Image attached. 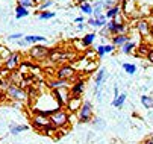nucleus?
Segmentation results:
<instances>
[{"mask_svg":"<svg viewBox=\"0 0 153 144\" xmlns=\"http://www.w3.org/2000/svg\"><path fill=\"white\" fill-rule=\"evenodd\" d=\"M76 115H77V120H79L80 123H90V121L93 120V115H94L93 103H91L90 100L82 102V105H80V108L77 109Z\"/></svg>","mask_w":153,"mask_h":144,"instance_id":"obj_1","label":"nucleus"},{"mask_svg":"<svg viewBox=\"0 0 153 144\" xmlns=\"http://www.w3.org/2000/svg\"><path fill=\"white\" fill-rule=\"evenodd\" d=\"M49 118H50V125L55 129H62V128L68 126V114L65 111H62V108L55 111L52 115H49Z\"/></svg>","mask_w":153,"mask_h":144,"instance_id":"obj_2","label":"nucleus"},{"mask_svg":"<svg viewBox=\"0 0 153 144\" xmlns=\"http://www.w3.org/2000/svg\"><path fill=\"white\" fill-rule=\"evenodd\" d=\"M8 97L11 100H15V102H26L29 99L27 96V91L25 88H21V87H17V85H9L8 87V91H6Z\"/></svg>","mask_w":153,"mask_h":144,"instance_id":"obj_3","label":"nucleus"},{"mask_svg":"<svg viewBox=\"0 0 153 144\" xmlns=\"http://www.w3.org/2000/svg\"><path fill=\"white\" fill-rule=\"evenodd\" d=\"M106 79H108V70L106 68H100L96 73V77H94V93H96L99 102L102 100V87H103Z\"/></svg>","mask_w":153,"mask_h":144,"instance_id":"obj_4","label":"nucleus"},{"mask_svg":"<svg viewBox=\"0 0 153 144\" xmlns=\"http://www.w3.org/2000/svg\"><path fill=\"white\" fill-rule=\"evenodd\" d=\"M52 96L55 97V100L58 102V105L62 108V106H67L68 100L71 97L70 94V88H56V90H52Z\"/></svg>","mask_w":153,"mask_h":144,"instance_id":"obj_5","label":"nucleus"},{"mask_svg":"<svg viewBox=\"0 0 153 144\" xmlns=\"http://www.w3.org/2000/svg\"><path fill=\"white\" fill-rule=\"evenodd\" d=\"M56 77L73 82L76 79V68L73 65H62L56 70Z\"/></svg>","mask_w":153,"mask_h":144,"instance_id":"obj_6","label":"nucleus"},{"mask_svg":"<svg viewBox=\"0 0 153 144\" xmlns=\"http://www.w3.org/2000/svg\"><path fill=\"white\" fill-rule=\"evenodd\" d=\"M32 126L36 129V131H41L44 132L49 126H50V118L47 115H41V114H35L32 117Z\"/></svg>","mask_w":153,"mask_h":144,"instance_id":"obj_7","label":"nucleus"},{"mask_svg":"<svg viewBox=\"0 0 153 144\" xmlns=\"http://www.w3.org/2000/svg\"><path fill=\"white\" fill-rule=\"evenodd\" d=\"M20 64H21V55H20L18 52H11L9 56L3 61V67H5L8 71L15 70Z\"/></svg>","mask_w":153,"mask_h":144,"instance_id":"obj_8","label":"nucleus"},{"mask_svg":"<svg viewBox=\"0 0 153 144\" xmlns=\"http://www.w3.org/2000/svg\"><path fill=\"white\" fill-rule=\"evenodd\" d=\"M105 27L108 29V32H109V35H117V33H127V26H126V23L124 24H118L115 20H108L106 22V24H105Z\"/></svg>","mask_w":153,"mask_h":144,"instance_id":"obj_9","label":"nucleus"},{"mask_svg":"<svg viewBox=\"0 0 153 144\" xmlns=\"http://www.w3.org/2000/svg\"><path fill=\"white\" fill-rule=\"evenodd\" d=\"M49 53H50V50L44 46H41V44H33V47L29 50V55L33 59H44V58L49 56Z\"/></svg>","mask_w":153,"mask_h":144,"instance_id":"obj_10","label":"nucleus"},{"mask_svg":"<svg viewBox=\"0 0 153 144\" xmlns=\"http://www.w3.org/2000/svg\"><path fill=\"white\" fill-rule=\"evenodd\" d=\"M83 91H85V80H82L80 77H76L70 85V94L80 97L83 94Z\"/></svg>","mask_w":153,"mask_h":144,"instance_id":"obj_11","label":"nucleus"},{"mask_svg":"<svg viewBox=\"0 0 153 144\" xmlns=\"http://www.w3.org/2000/svg\"><path fill=\"white\" fill-rule=\"evenodd\" d=\"M49 58H50V61H53V62H67L68 58H71V56L68 53H62L58 49H52L50 53H49Z\"/></svg>","mask_w":153,"mask_h":144,"instance_id":"obj_12","label":"nucleus"},{"mask_svg":"<svg viewBox=\"0 0 153 144\" xmlns=\"http://www.w3.org/2000/svg\"><path fill=\"white\" fill-rule=\"evenodd\" d=\"M106 22H108V18H106V15L103 12V14H100L97 17H90L86 23H88V26H91V27H103L106 24Z\"/></svg>","mask_w":153,"mask_h":144,"instance_id":"obj_13","label":"nucleus"},{"mask_svg":"<svg viewBox=\"0 0 153 144\" xmlns=\"http://www.w3.org/2000/svg\"><path fill=\"white\" fill-rule=\"evenodd\" d=\"M80 105H82V99L77 97V96H71L70 100H68V103H67V109L70 111V114H71V112L76 114L77 109L80 108Z\"/></svg>","mask_w":153,"mask_h":144,"instance_id":"obj_14","label":"nucleus"},{"mask_svg":"<svg viewBox=\"0 0 153 144\" xmlns=\"http://www.w3.org/2000/svg\"><path fill=\"white\" fill-rule=\"evenodd\" d=\"M137 30L141 36H149L150 33V24L147 20H138V23H137Z\"/></svg>","mask_w":153,"mask_h":144,"instance_id":"obj_15","label":"nucleus"},{"mask_svg":"<svg viewBox=\"0 0 153 144\" xmlns=\"http://www.w3.org/2000/svg\"><path fill=\"white\" fill-rule=\"evenodd\" d=\"M114 50H115V46L114 44H100V46L96 47V53H97L99 58H102V56H105L108 53H112Z\"/></svg>","mask_w":153,"mask_h":144,"instance_id":"obj_16","label":"nucleus"},{"mask_svg":"<svg viewBox=\"0 0 153 144\" xmlns=\"http://www.w3.org/2000/svg\"><path fill=\"white\" fill-rule=\"evenodd\" d=\"M23 39L26 41L27 44H42V43L47 41V38L42 36V35H25Z\"/></svg>","mask_w":153,"mask_h":144,"instance_id":"obj_17","label":"nucleus"},{"mask_svg":"<svg viewBox=\"0 0 153 144\" xmlns=\"http://www.w3.org/2000/svg\"><path fill=\"white\" fill-rule=\"evenodd\" d=\"M112 44L115 47H121L124 43H127V41L130 39V36L127 33H117V35H112Z\"/></svg>","mask_w":153,"mask_h":144,"instance_id":"obj_18","label":"nucleus"},{"mask_svg":"<svg viewBox=\"0 0 153 144\" xmlns=\"http://www.w3.org/2000/svg\"><path fill=\"white\" fill-rule=\"evenodd\" d=\"M49 87L52 90H56V88H70V80H65V79H53L49 82Z\"/></svg>","mask_w":153,"mask_h":144,"instance_id":"obj_19","label":"nucleus"},{"mask_svg":"<svg viewBox=\"0 0 153 144\" xmlns=\"http://www.w3.org/2000/svg\"><path fill=\"white\" fill-rule=\"evenodd\" d=\"M120 14H123V12H121V6H120V3H115L112 8L106 9V12H105V15H106L108 20H112V18H115V17L120 15Z\"/></svg>","mask_w":153,"mask_h":144,"instance_id":"obj_20","label":"nucleus"},{"mask_svg":"<svg viewBox=\"0 0 153 144\" xmlns=\"http://www.w3.org/2000/svg\"><path fill=\"white\" fill-rule=\"evenodd\" d=\"M96 38H97L96 32H90V33H85V35L82 36V39H80V43L83 44V47H90L91 44H94Z\"/></svg>","mask_w":153,"mask_h":144,"instance_id":"obj_21","label":"nucleus"},{"mask_svg":"<svg viewBox=\"0 0 153 144\" xmlns=\"http://www.w3.org/2000/svg\"><path fill=\"white\" fill-rule=\"evenodd\" d=\"M135 49H137V44L134 43L132 39H129L127 43H124V44L120 47L121 53H124V55H130V53H134V52H135Z\"/></svg>","mask_w":153,"mask_h":144,"instance_id":"obj_22","label":"nucleus"},{"mask_svg":"<svg viewBox=\"0 0 153 144\" xmlns=\"http://www.w3.org/2000/svg\"><path fill=\"white\" fill-rule=\"evenodd\" d=\"M29 129L27 125H11L9 126V134L12 135H20L21 132H26Z\"/></svg>","mask_w":153,"mask_h":144,"instance_id":"obj_23","label":"nucleus"},{"mask_svg":"<svg viewBox=\"0 0 153 144\" xmlns=\"http://www.w3.org/2000/svg\"><path fill=\"white\" fill-rule=\"evenodd\" d=\"M126 97H127V96H126L124 93H123V94H118L117 97H114V100H112V106H114V108H118V109L123 108L124 103H126Z\"/></svg>","mask_w":153,"mask_h":144,"instance_id":"obj_24","label":"nucleus"},{"mask_svg":"<svg viewBox=\"0 0 153 144\" xmlns=\"http://www.w3.org/2000/svg\"><path fill=\"white\" fill-rule=\"evenodd\" d=\"M29 14H30V11H29L27 8L17 5V8H15V18H17V20H21V18H25V17H27Z\"/></svg>","mask_w":153,"mask_h":144,"instance_id":"obj_25","label":"nucleus"},{"mask_svg":"<svg viewBox=\"0 0 153 144\" xmlns=\"http://www.w3.org/2000/svg\"><path fill=\"white\" fill-rule=\"evenodd\" d=\"M93 5V17H97L100 14H103V3H102V0H94V3Z\"/></svg>","mask_w":153,"mask_h":144,"instance_id":"obj_26","label":"nucleus"},{"mask_svg":"<svg viewBox=\"0 0 153 144\" xmlns=\"http://www.w3.org/2000/svg\"><path fill=\"white\" fill-rule=\"evenodd\" d=\"M77 6H79V9H80V12H82V14H85V15H90V17H93V5H91L90 2L80 3V5H77Z\"/></svg>","mask_w":153,"mask_h":144,"instance_id":"obj_27","label":"nucleus"},{"mask_svg":"<svg viewBox=\"0 0 153 144\" xmlns=\"http://www.w3.org/2000/svg\"><path fill=\"white\" fill-rule=\"evenodd\" d=\"M17 5L20 6H25L27 9H36V5H38V0H17Z\"/></svg>","mask_w":153,"mask_h":144,"instance_id":"obj_28","label":"nucleus"},{"mask_svg":"<svg viewBox=\"0 0 153 144\" xmlns=\"http://www.w3.org/2000/svg\"><path fill=\"white\" fill-rule=\"evenodd\" d=\"M53 0H41V2L36 5V11L41 12V11H47L50 6H53Z\"/></svg>","mask_w":153,"mask_h":144,"instance_id":"obj_29","label":"nucleus"},{"mask_svg":"<svg viewBox=\"0 0 153 144\" xmlns=\"http://www.w3.org/2000/svg\"><path fill=\"white\" fill-rule=\"evenodd\" d=\"M141 103L146 109H152L153 108V97H150L147 94H143L141 96Z\"/></svg>","mask_w":153,"mask_h":144,"instance_id":"obj_30","label":"nucleus"},{"mask_svg":"<svg viewBox=\"0 0 153 144\" xmlns=\"http://www.w3.org/2000/svg\"><path fill=\"white\" fill-rule=\"evenodd\" d=\"M121 67H123V70H124V71H126V73H127L129 76H132V74H135V73H137V65H135V64H130V62H124V64H123Z\"/></svg>","mask_w":153,"mask_h":144,"instance_id":"obj_31","label":"nucleus"},{"mask_svg":"<svg viewBox=\"0 0 153 144\" xmlns=\"http://www.w3.org/2000/svg\"><path fill=\"white\" fill-rule=\"evenodd\" d=\"M55 12H50V11H41L38 12V18L39 20H50V18H55Z\"/></svg>","mask_w":153,"mask_h":144,"instance_id":"obj_32","label":"nucleus"},{"mask_svg":"<svg viewBox=\"0 0 153 144\" xmlns=\"http://www.w3.org/2000/svg\"><path fill=\"white\" fill-rule=\"evenodd\" d=\"M102 3H103V9H109V8H112L115 3H117V0H102Z\"/></svg>","mask_w":153,"mask_h":144,"instance_id":"obj_33","label":"nucleus"},{"mask_svg":"<svg viewBox=\"0 0 153 144\" xmlns=\"http://www.w3.org/2000/svg\"><path fill=\"white\" fill-rule=\"evenodd\" d=\"M147 52H149L147 44H141V46H140V49H138V55H140V56H146V55H147Z\"/></svg>","mask_w":153,"mask_h":144,"instance_id":"obj_34","label":"nucleus"},{"mask_svg":"<svg viewBox=\"0 0 153 144\" xmlns=\"http://www.w3.org/2000/svg\"><path fill=\"white\" fill-rule=\"evenodd\" d=\"M23 36H25V35L21 33V32H20V33H11V35L8 36V39H9V41H18V39L23 38Z\"/></svg>","mask_w":153,"mask_h":144,"instance_id":"obj_35","label":"nucleus"},{"mask_svg":"<svg viewBox=\"0 0 153 144\" xmlns=\"http://www.w3.org/2000/svg\"><path fill=\"white\" fill-rule=\"evenodd\" d=\"M146 58H147V61H149L150 64H153V47H152V49H149V52H147Z\"/></svg>","mask_w":153,"mask_h":144,"instance_id":"obj_36","label":"nucleus"},{"mask_svg":"<svg viewBox=\"0 0 153 144\" xmlns=\"http://www.w3.org/2000/svg\"><path fill=\"white\" fill-rule=\"evenodd\" d=\"M93 123H94V125H96L97 128H100V129H102V128H105V123H103V120H102V118H94V121H93Z\"/></svg>","mask_w":153,"mask_h":144,"instance_id":"obj_37","label":"nucleus"},{"mask_svg":"<svg viewBox=\"0 0 153 144\" xmlns=\"http://www.w3.org/2000/svg\"><path fill=\"white\" fill-rule=\"evenodd\" d=\"M143 144H153V137H149L143 141Z\"/></svg>","mask_w":153,"mask_h":144,"instance_id":"obj_38","label":"nucleus"},{"mask_svg":"<svg viewBox=\"0 0 153 144\" xmlns=\"http://www.w3.org/2000/svg\"><path fill=\"white\" fill-rule=\"evenodd\" d=\"M74 23H85V18H83V15H80V17H77V18L74 20Z\"/></svg>","mask_w":153,"mask_h":144,"instance_id":"obj_39","label":"nucleus"},{"mask_svg":"<svg viewBox=\"0 0 153 144\" xmlns=\"http://www.w3.org/2000/svg\"><path fill=\"white\" fill-rule=\"evenodd\" d=\"M76 29H77V30H85V24H83V23H82V24L79 23V24L76 26Z\"/></svg>","mask_w":153,"mask_h":144,"instance_id":"obj_40","label":"nucleus"},{"mask_svg":"<svg viewBox=\"0 0 153 144\" xmlns=\"http://www.w3.org/2000/svg\"><path fill=\"white\" fill-rule=\"evenodd\" d=\"M74 3H77V5H80V3H85V2H90V0H73Z\"/></svg>","mask_w":153,"mask_h":144,"instance_id":"obj_41","label":"nucleus"},{"mask_svg":"<svg viewBox=\"0 0 153 144\" xmlns=\"http://www.w3.org/2000/svg\"><path fill=\"white\" fill-rule=\"evenodd\" d=\"M117 96H118V88L115 87V88H114V97H117Z\"/></svg>","mask_w":153,"mask_h":144,"instance_id":"obj_42","label":"nucleus"},{"mask_svg":"<svg viewBox=\"0 0 153 144\" xmlns=\"http://www.w3.org/2000/svg\"><path fill=\"white\" fill-rule=\"evenodd\" d=\"M121 2H123V0H118V3H121Z\"/></svg>","mask_w":153,"mask_h":144,"instance_id":"obj_43","label":"nucleus"},{"mask_svg":"<svg viewBox=\"0 0 153 144\" xmlns=\"http://www.w3.org/2000/svg\"><path fill=\"white\" fill-rule=\"evenodd\" d=\"M152 15H153V8H152Z\"/></svg>","mask_w":153,"mask_h":144,"instance_id":"obj_44","label":"nucleus"}]
</instances>
